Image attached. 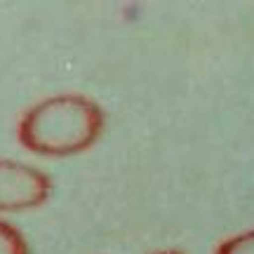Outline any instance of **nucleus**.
<instances>
[{
    "label": "nucleus",
    "mask_w": 254,
    "mask_h": 254,
    "mask_svg": "<svg viewBox=\"0 0 254 254\" xmlns=\"http://www.w3.org/2000/svg\"><path fill=\"white\" fill-rule=\"evenodd\" d=\"M52 193L45 172L0 158V212H21L43 205Z\"/></svg>",
    "instance_id": "obj_2"
},
{
    "label": "nucleus",
    "mask_w": 254,
    "mask_h": 254,
    "mask_svg": "<svg viewBox=\"0 0 254 254\" xmlns=\"http://www.w3.org/2000/svg\"><path fill=\"white\" fill-rule=\"evenodd\" d=\"M106 116L97 101L82 94H57L21 116L19 141L38 155H75L104 132Z\"/></svg>",
    "instance_id": "obj_1"
},
{
    "label": "nucleus",
    "mask_w": 254,
    "mask_h": 254,
    "mask_svg": "<svg viewBox=\"0 0 254 254\" xmlns=\"http://www.w3.org/2000/svg\"><path fill=\"white\" fill-rule=\"evenodd\" d=\"M214 254H254V231H245L240 236L224 240Z\"/></svg>",
    "instance_id": "obj_4"
},
{
    "label": "nucleus",
    "mask_w": 254,
    "mask_h": 254,
    "mask_svg": "<svg viewBox=\"0 0 254 254\" xmlns=\"http://www.w3.org/2000/svg\"><path fill=\"white\" fill-rule=\"evenodd\" d=\"M0 254H28L24 236L2 219H0Z\"/></svg>",
    "instance_id": "obj_3"
},
{
    "label": "nucleus",
    "mask_w": 254,
    "mask_h": 254,
    "mask_svg": "<svg viewBox=\"0 0 254 254\" xmlns=\"http://www.w3.org/2000/svg\"><path fill=\"white\" fill-rule=\"evenodd\" d=\"M155 254H182V252H172V250H167V252H155Z\"/></svg>",
    "instance_id": "obj_5"
}]
</instances>
